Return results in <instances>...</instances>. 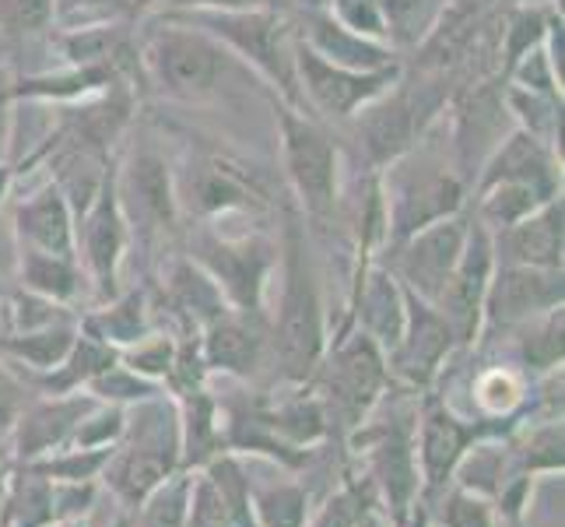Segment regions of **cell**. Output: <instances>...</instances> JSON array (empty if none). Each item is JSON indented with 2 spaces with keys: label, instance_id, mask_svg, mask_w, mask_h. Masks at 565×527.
I'll return each mask as SVG.
<instances>
[{
  "label": "cell",
  "instance_id": "1",
  "mask_svg": "<svg viewBox=\"0 0 565 527\" xmlns=\"http://www.w3.org/2000/svg\"><path fill=\"white\" fill-rule=\"evenodd\" d=\"M138 77L141 95L151 92L166 103H228L257 92L267 99V85L239 64L218 39L193 29L180 18L148 14L138 22Z\"/></svg>",
  "mask_w": 565,
  "mask_h": 527
},
{
  "label": "cell",
  "instance_id": "2",
  "mask_svg": "<svg viewBox=\"0 0 565 527\" xmlns=\"http://www.w3.org/2000/svg\"><path fill=\"white\" fill-rule=\"evenodd\" d=\"M278 309L270 320V366L275 377L288 387L313 380L327 351V317L323 292L309 229L296 204H281V243H278Z\"/></svg>",
  "mask_w": 565,
  "mask_h": 527
},
{
  "label": "cell",
  "instance_id": "3",
  "mask_svg": "<svg viewBox=\"0 0 565 527\" xmlns=\"http://www.w3.org/2000/svg\"><path fill=\"white\" fill-rule=\"evenodd\" d=\"M270 113L278 127L281 176L288 201L296 204L309 229H338L344 204V145L334 127L313 113L281 103L270 95Z\"/></svg>",
  "mask_w": 565,
  "mask_h": 527
},
{
  "label": "cell",
  "instance_id": "4",
  "mask_svg": "<svg viewBox=\"0 0 565 527\" xmlns=\"http://www.w3.org/2000/svg\"><path fill=\"white\" fill-rule=\"evenodd\" d=\"M376 176L386 208V246L415 236L425 225L450 219V214L463 211L467 201H471V183L460 176L450 141L433 145V130Z\"/></svg>",
  "mask_w": 565,
  "mask_h": 527
},
{
  "label": "cell",
  "instance_id": "5",
  "mask_svg": "<svg viewBox=\"0 0 565 527\" xmlns=\"http://www.w3.org/2000/svg\"><path fill=\"white\" fill-rule=\"evenodd\" d=\"M180 472V404L162 394L127 408L124 436L103 467L109 496L124 510L138 506Z\"/></svg>",
  "mask_w": 565,
  "mask_h": 527
},
{
  "label": "cell",
  "instance_id": "6",
  "mask_svg": "<svg viewBox=\"0 0 565 527\" xmlns=\"http://www.w3.org/2000/svg\"><path fill=\"white\" fill-rule=\"evenodd\" d=\"M169 18L214 35L218 43L246 64L281 103L302 109L296 77V35L288 18L275 8H236V11H166Z\"/></svg>",
  "mask_w": 565,
  "mask_h": 527
},
{
  "label": "cell",
  "instance_id": "7",
  "mask_svg": "<svg viewBox=\"0 0 565 527\" xmlns=\"http://www.w3.org/2000/svg\"><path fill=\"white\" fill-rule=\"evenodd\" d=\"M415 422L418 408L407 401H390V390L369 419L355 429L352 446H362L369 464V485L380 496V510L397 527L407 524L418 506V457H415Z\"/></svg>",
  "mask_w": 565,
  "mask_h": 527
},
{
  "label": "cell",
  "instance_id": "8",
  "mask_svg": "<svg viewBox=\"0 0 565 527\" xmlns=\"http://www.w3.org/2000/svg\"><path fill=\"white\" fill-rule=\"evenodd\" d=\"M390 383L394 380H390L386 356L380 351V345L369 341L352 324L334 338V348L327 345L317 373L309 380L327 415V429L341 440L352 436L369 419V412L380 404Z\"/></svg>",
  "mask_w": 565,
  "mask_h": 527
},
{
  "label": "cell",
  "instance_id": "9",
  "mask_svg": "<svg viewBox=\"0 0 565 527\" xmlns=\"http://www.w3.org/2000/svg\"><path fill=\"white\" fill-rule=\"evenodd\" d=\"M116 201L130 229V246L141 243L151 250L180 232V204H177V176L159 138L141 134L138 141L116 151L113 166Z\"/></svg>",
  "mask_w": 565,
  "mask_h": 527
},
{
  "label": "cell",
  "instance_id": "10",
  "mask_svg": "<svg viewBox=\"0 0 565 527\" xmlns=\"http://www.w3.org/2000/svg\"><path fill=\"white\" fill-rule=\"evenodd\" d=\"M186 257L218 285L222 299L232 309H264L270 278L278 271V243L270 232H222L211 222L186 225Z\"/></svg>",
  "mask_w": 565,
  "mask_h": 527
},
{
  "label": "cell",
  "instance_id": "11",
  "mask_svg": "<svg viewBox=\"0 0 565 527\" xmlns=\"http://www.w3.org/2000/svg\"><path fill=\"white\" fill-rule=\"evenodd\" d=\"M172 176L180 219L186 222H222L270 208L260 172L218 148H186L183 159L172 162Z\"/></svg>",
  "mask_w": 565,
  "mask_h": 527
},
{
  "label": "cell",
  "instance_id": "12",
  "mask_svg": "<svg viewBox=\"0 0 565 527\" xmlns=\"http://www.w3.org/2000/svg\"><path fill=\"white\" fill-rule=\"evenodd\" d=\"M484 436H502V422L495 419H463L446 398H425L415 422V457H418V503L433 510L436 499L450 489L457 461L471 443Z\"/></svg>",
  "mask_w": 565,
  "mask_h": 527
},
{
  "label": "cell",
  "instance_id": "13",
  "mask_svg": "<svg viewBox=\"0 0 565 527\" xmlns=\"http://www.w3.org/2000/svg\"><path fill=\"white\" fill-rule=\"evenodd\" d=\"M401 71L404 64L380 67V71L330 64L296 39V77H299L302 109L313 113L317 120H323L334 130H341L365 103H373L380 92L394 85Z\"/></svg>",
  "mask_w": 565,
  "mask_h": 527
},
{
  "label": "cell",
  "instance_id": "14",
  "mask_svg": "<svg viewBox=\"0 0 565 527\" xmlns=\"http://www.w3.org/2000/svg\"><path fill=\"white\" fill-rule=\"evenodd\" d=\"M467 232H471V211L463 208L450 219L425 225L415 236L386 246L376 261L401 282L404 292H412L425 303H436L460 261Z\"/></svg>",
  "mask_w": 565,
  "mask_h": 527
},
{
  "label": "cell",
  "instance_id": "15",
  "mask_svg": "<svg viewBox=\"0 0 565 527\" xmlns=\"http://www.w3.org/2000/svg\"><path fill=\"white\" fill-rule=\"evenodd\" d=\"M116 166V162H113ZM74 253L77 264H82L92 296L106 303L120 292V271L130 253V229L116 201V183H113V169L106 176V183L99 193L92 198V204L77 214L74 222Z\"/></svg>",
  "mask_w": 565,
  "mask_h": 527
},
{
  "label": "cell",
  "instance_id": "16",
  "mask_svg": "<svg viewBox=\"0 0 565 527\" xmlns=\"http://www.w3.org/2000/svg\"><path fill=\"white\" fill-rule=\"evenodd\" d=\"M562 303H565L562 271L495 264L489 278V292H484L481 338L510 335L520 324L552 314V309H562Z\"/></svg>",
  "mask_w": 565,
  "mask_h": 527
},
{
  "label": "cell",
  "instance_id": "17",
  "mask_svg": "<svg viewBox=\"0 0 565 527\" xmlns=\"http://www.w3.org/2000/svg\"><path fill=\"white\" fill-rule=\"evenodd\" d=\"M404 303H407L404 330L397 348L386 356V369L390 380L404 383L407 390H425L439 380L443 366L457 356L460 345L454 327L443 320V314L433 303L412 296V292H404Z\"/></svg>",
  "mask_w": 565,
  "mask_h": 527
},
{
  "label": "cell",
  "instance_id": "18",
  "mask_svg": "<svg viewBox=\"0 0 565 527\" xmlns=\"http://www.w3.org/2000/svg\"><path fill=\"white\" fill-rule=\"evenodd\" d=\"M492 271H495L492 232L481 222H475V214H471V232H467L460 261L454 267L450 282H446V288L439 292V299L433 303L443 314V320L454 327L460 351H475V345L481 341V309H484V292H489Z\"/></svg>",
  "mask_w": 565,
  "mask_h": 527
},
{
  "label": "cell",
  "instance_id": "19",
  "mask_svg": "<svg viewBox=\"0 0 565 527\" xmlns=\"http://www.w3.org/2000/svg\"><path fill=\"white\" fill-rule=\"evenodd\" d=\"M201 356L207 373L249 380L270 366V320L267 309H222L201 330Z\"/></svg>",
  "mask_w": 565,
  "mask_h": 527
},
{
  "label": "cell",
  "instance_id": "20",
  "mask_svg": "<svg viewBox=\"0 0 565 527\" xmlns=\"http://www.w3.org/2000/svg\"><path fill=\"white\" fill-rule=\"evenodd\" d=\"M99 404L92 394H39L25 404V412L18 415L11 429V446H14V461L29 464L35 457H46L53 451L71 443L74 429L82 425V419Z\"/></svg>",
  "mask_w": 565,
  "mask_h": 527
},
{
  "label": "cell",
  "instance_id": "21",
  "mask_svg": "<svg viewBox=\"0 0 565 527\" xmlns=\"http://www.w3.org/2000/svg\"><path fill=\"white\" fill-rule=\"evenodd\" d=\"M489 183H527V187L541 190L544 198H558L562 193V151L531 138L527 130L513 127L492 148V155L484 159L478 180H475V187H489Z\"/></svg>",
  "mask_w": 565,
  "mask_h": 527
},
{
  "label": "cell",
  "instance_id": "22",
  "mask_svg": "<svg viewBox=\"0 0 565 527\" xmlns=\"http://www.w3.org/2000/svg\"><path fill=\"white\" fill-rule=\"evenodd\" d=\"M11 232L18 250H39V253H74V208L53 180L32 187L22 193L11 208ZM77 257V253H74Z\"/></svg>",
  "mask_w": 565,
  "mask_h": 527
},
{
  "label": "cell",
  "instance_id": "23",
  "mask_svg": "<svg viewBox=\"0 0 565 527\" xmlns=\"http://www.w3.org/2000/svg\"><path fill=\"white\" fill-rule=\"evenodd\" d=\"M404 317H407V303L401 282L380 261L359 264L352 285V320L369 341L380 345L383 356L397 348Z\"/></svg>",
  "mask_w": 565,
  "mask_h": 527
},
{
  "label": "cell",
  "instance_id": "24",
  "mask_svg": "<svg viewBox=\"0 0 565 527\" xmlns=\"http://www.w3.org/2000/svg\"><path fill=\"white\" fill-rule=\"evenodd\" d=\"M565 204L562 198L544 201L527 219L502 229L492 236L495 264H523V267H548L562 271V250H565Z\"/></svg>",
  "mask_w": 565,
  "mask_h": 527
},
{
  "label": "cell",
  "instance_id": "25",
  "mask_svg": "<svg viewBox=\"0 0 565 527\" xmlns=\"http://www.w3.org/2000/svg\"><path fill=\"white\" fill-rule=\"evenodd\" d=\"M14 285L67 309H74L77 299H85V292H92L74 253H39V250H18Z\"/></svg>",
  "mask_w": 565,
  "mask_h": 527
},
{
  "label": "cell",
  "instance_id": "26",
  "mask_svg": "<svg viewBox=\"0 0 565 527\" xmlns=\"http://www.w3.org/2000/svg\"><path fill=\"white\" fill-rule=\"evenodd\" d=\"M162 296H166L169 314L180 317L190 330H201L211 317H218L222 309H228L218 285H214L186 253H180V257L169 264L162 278Z\"/></svg>",
  "mask_w": 565,
  "mask_h": 527
},
{
  "label": "cell",
  "instance_id": "27",
  "mask_svg": "<svg viewBox=\"0 0 565 527\" xmlns=\"http://www.w3.org/2000/svg\"><path fill=\"white\" fill-rule=\"evenodd\" d=\"M82 327L88 335H95L99 341L113 345L116 351L141 341L145 335H151V303L145 288H120L113 299H106L95 314L82 317Z\"/></svg>",
  "mask_w": 565,
  "mask_h": 527
},
{
  "label": "cell",
  "instance_id": "28",
  "mask_svg": "<svg viewBox=\"0 0 565 527\" xmlns=\"http://www.w3.org/2000/svg\"><path fill=\"white\" fill-rule=\"evenodd\" d=\"M502 338H513L516 369L523 377L562 373V309H552V314L520 324Z\"/></svg>",
  "mask_w": 565,
  "mask_h": 527
},
{
  "label": "cell",
  "instance_id": "29",
  "mask_svg": "<svg viewBox=\"0 0 565 527\" xmlns=\"http://www.w3.org/2000/svg\"><path fill=\"white\" fill-rule=\"evenodd\" d=\"M454 0H383V22H386V46L401 61L412 56L433 29L443 22Z\"/></svg>",
  "mask_w": 565,
  "mask_h": 527
},
{
  "label": "cell",
  "instance_id": "30",
  "mask_svg": "<svg viewBox=\"0 0 565 527\" xmlns=\"http://www.w3.org/2000/svg\"><path fill=\"white\" fill-rule=\"evenodd\" d=\"M53 0H0V53L50 50Z\"/></svg>",
  "mask_w": 565,
  "mask_h": 527
},
{
  "label": "cell",
  "instance_id": "31",
  "mask_svg": "<svg viewBox=\"0 0 565 527\" xmlns=\"http://www.w3.org/2000/svg\"><path fill=\"white\" fill-rule=\"evenodd\" d=\"M309 493L299 482L249 485V524L253 527H306Z\"/></svg>",
  "mask_w": 565,
  "mask_h": 527
},
{
  "label": "cell",
  "instance_id": "32",
  "mask_svg": "<svg viewBox=\"0 0 565 527\" xmlns=\"http://www.w3.org/2000/svg\"><path fill=\"white\" fill-rule=\"evenodd\" d=\"M505 109H510L513 127L527 130L531 138L562 151V99L558 95L527 92L505 82Z\"/></svg>",
  "mask_w": 565,
  "mask_h": 527
},
{
  "label": "cell",
  "instance_id": "33",
  "mask_svg": "<svg viewBox=\"0 0 565 527\" xmlns=\"http://www.w3.org/2000/svg\"><path fill=\"white\" fill-rule=\"evenodd\" d=\"M523 390H527V377H523L516 366L495 362L489 369H481V373L475 377V383H471L478 419L513 422V412L523 401Z\"/></svg>",
  "mask_w": 565,
  "mask_h": 527
},
{
  "label": "cell",
  "instance_id": "34",
  "mask_svg": "<svg viewBox=\"0 0 565 527\" xmlns=\"http://www.w3.org/2000/svg\"><path fill=\"white\" fill-rule=\"evenodd\" d=\"M113 457V446H61L46 457H35L29 464L35 475H43L46 482H95L103 475V467Z\"/></svg>",
  "mask_w": 565,
  "mask_h": 527
},
{
  "label": "cell",
  "instance_id": "35",
  "mask_svg": "<svg viewBox=\"0 0 565 527\" xmlns=\"http://www.w3.org/2000/svg\"><path fill=\"white\" fill-rule=\"evenodd\" d=\"M85 394H92L95 401H106V404L130 408V404H138V401H148L154 394H162V383L138 377L134 369H127L120 359H116L109 369H103L99 377H92L85 383Z\"/></svg>",
  "mask_w": 565,
  "mask_h": 527
},
{
  "label": "cell",
  "instance_id": "36",
  "mask_svg": "<svg viewBox=\"0 0 565 527\" xmlns=\"http://www.w3.org/2000/svg\"><path fill=\"white\" fill-rule=\"evenodd\" d=\"M433 510L439 517V527H499V514L492 499H484L471 489H460L454 482H450V489L436 499Z\"/></svg>",
  "mask_w": 565,
  "mask_h": 527
},
{
  "label": "cell",
  "instance_id": "37",
  "mask_svg": "<svg viewBox=\"0 0 565 527\" xmlns=\"http://www.w3.org/2000/svg\"><path fill=\"white\" fill-rule=\"evenodd\" d=\"M141 527H186L190 510V478L172 475L141 506Z\"/></svg>",
  "mask_w": 565,
  "mask_h": 527
},
{
  "label": "cell",
  "instance_id": "38",
  "mask_svg": "<svg viewBox=\"0 0 565 527\" xmlns=\"http://www.w3.org/2000/svg\"><path fill=\"white\" fill-rule=\"evenodd\" d=\"M116 359H120L127 369H134L138 377L162 383V380H169L172 359H177V341H172L169 335H154L151 330V335H145L141 341H134V345L116 351Z\"/></svg>",
  "mask_w": 565,
  "mask_h": 527
},
{
  "label": "cell",
  "instance_id": "39",
  "mask_svg": "<svg viewBox=\"0 0 565 527\" xmlns=\"http://www.w3.org/2000/svg\"><path fill=\"white\" fill-rule=\"evenodd\" d=\"M505 82L516 85V88H527V92H541V95H558L562 99V74L558 67L552 64V56L544 46L531 50L527 56H520V61L502 74Z\"/></svg>",
  "mask_w": 565,
  "mask_h": 527
},
{
  "label": "cell",
  "instance_id": "40",
  "mask_svg": "<svg viewBox=\"0 0 565 527\" xmlns=\"http://www.w3.org/2000/svg\"><path fill=\"white\" fill-rule=\"evenodd\" d=\"M369 496L359 493L355 485H344L334 496H330L320 510L313 514V520H306V527H359L362 514L369 510Z\"/></svg>",
  "mask_w": 565,
  "mask_h": 527
},
{
  "label": "cell",
  "instance_id": "41",
  "mask_svg": "<svg viewBox=\"0 0 565 527\" xmlns=\"http://www.w3.org/2000/svg\"><path fill=\"white\" fill-rule=\"evenodd\" d=\"M113 18H127L120 0H53V25L61 29L113 22ZM127 22H134V18H127Z\"/></svg>",
  "mask_w": 565,
  "mask_h": 527
},
{
  "label": "cell",
  "instance_id": "42",
  "mask_svg": "<svg viewBox=\"0 0 565 527\" xmlns=\"http://www.w3.org/2000/svg\"><path fill=\"white\" fill-rule=\"evenodd\" d=\"M29 401H32L29 383L18 377V369L8 359H0V440L11 436V429H14L18 415L25 412Z\"/></svg>",
  "mask_w": 565,
  "mask_h": 527
},
{
  "label": "cell",
  "instance_id": "43",
  "mask_svg": "<svg viewBox=\"0 0 565 527\" xmlns=\"http://www.w3.org/2000/svg\"><path fill=\"white\" fill-rule=\"evenodd\" d=\"M95 482H53V520L88 517L95 506Z\"/></svg>",
  "mask_w": 565,
  "mask_h": 527
},
{
  "label": "cell",
  "instance_id": "44",
  "mask_svg": "<svg viewBox=\"0 0 565 527\" xmlns=\"http://www.w3.org/2000/svg\"><path fill=\"white\" fill-rule=\"evenodd\" d=\"M18 74L8 61H0V162H11L14 151V120H18Z\"/></svg>",
  "mask_w": 565,
  "mask_h": 527
},
{
  "label": "cell",
  "instance_id": "45",
  "mask_svg": "<svg viewBox=\"0 0 565 527\" xmlns=\"http://www.w3.org/2000/svg\"><path fill=\"white\" fill-rule=\"evenodd\" d=\"M270 0H154L151 14L166 11H236V8H264Z\"/></svg>",
  "mask_w": 565,
  "mask_h": 527
},
{
  "label": "cell",
  "instance_id": "46",
  "mask_svg": "<svg viewBox=\"0 0 565 527\" xmlns=\"http://www.w3.org/2000/svg\"><path fill=\"white\" fill-rule=\"evenodd\" d=\"M14 271H18V243L11 232L8 208H0V296L14 288Z\"/></svg>",
  "mask_w": 565,
  "mask_h": 527
},
{
  "label": "cell",
  "instance_id": "47",
  "mask_svg": "<svg viewBox=\"0 0 565 527\" xmlns=\"http://www.w3.org/2000/svg\"><path fill=\"white\" fill-rule=\"evenodd\" d=\"M120 8L127 18H134V22H141V18H148L154 11V0H120Z\"/></svg>",
  "mask_w": 565,
  "mask_h": 527
},
{
  "label": "cell",
  "instance_id": "48",
  "mask_svg": "<svg viewBox=\"0 0 565 527\" xmlns=\"http://www.w3.org/2000/svg\"><path fill=\"white\" fill-rule=\"evenodd\" d=\"M359 527H397L394 520H390L380 506H369V510L362 514V520H359Z\"/></svg>",
  "mask_w": 565,
  "mask_h": 527
},
{
  "label": "cell",
  "instance_id": "49",
  "mask_svg": "<svg viewBox=\"0 0 565 527\" xmlns=\"http://www.w3.org/2000/svg\"><path fill=\"white\" fill-rule=\"evenodd\" d=\"M46 527H92L88 517H74V520H50Z\"/></svg>",
  "mask_w": 565,
  "mask_h": 527
},
{
  "label": "cell",
  "instance_id": "50",
  "mask_svg": "<svg viewBox=\"0 0 565 527\" xmlns=\"http://www.w3.org/2000/svg\"><path fill=\"white\" fill-rule=\"evenodd\" d=\"M4 493H8V478H4V472H0V503H4Z\"/></svg>",
  "mask_w": 565,
  "mask_h": 527
},
{
  "label": "cell",
  "instance_id": "51",
  "mask_svg": "<svg viewBox=\"0 0 565 527\" xmlns=\"http://www.w3.org/2000/svg\"><path fill=\"white\" fill-rule=\"evenodd\" d=\"M505 527H523V520H520V524H505Z\"/></svg>",
  "mask_w": 565,
  "mask_h": 527
}]
</instances>
